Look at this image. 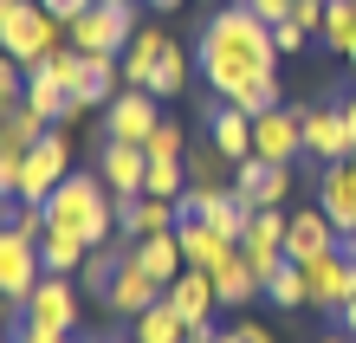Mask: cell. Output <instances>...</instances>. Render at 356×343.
I'll return each instance as SVG.
<instances>
[{
    "mask_svg": "<svg viewBox=\"0 0 356 343\" xmlns=\"http://www.w3.org/2000/svg\"><path fill=\"white\" fill-rule=\"evenodd\" d=\"M195 65H201V78H207V91H220V104H240L253 84L279 78V72H272V65H279L272 26L246 7V0H234V7H220V13L201 26Z\"/></svg>",
    "mask_w": 356,
    "mask_h": 343,
    "instance_id": "cell-1",
    "label": "cell"
},
{
    "mask_svg": "<svg viewBox=\"0 0 356 343\" xmlns=\"http://www.w3.org/2000/svg\"><path fill=\"white\" fill-rule=\"evenodd\" d=\"M46 221L52 227H72L85 246H111V233H117V195L104 188V175H72L46 195Z\"/></svg>",
    "mask_w": 356,
    "mask_h": 343,
    "instance_id": "cell-2",
    "label": "cell"
},
{
    "mask_svg": "<svg viewBox=\"0 0 356 343\" xmlns=\"http://www.w3.org/2000/svg\"><path fill=\"white\" fill-rule=\"evenodd\" d=\"M136 39V0H91L78 19H65V46L85 58H123Z\"/></svg>",
    "mask_w": 356,
    "mask_h": 343,
    "instance_id": "cell-3",
    "label": "cell"
},
{
    "mask_svg": "<svg viewBox=\"0 0 356 343\" xmlns=\"http://www.w3.org/2000/svg\"><path fill=\"white\" fill-rule=\"evenodd\" d=\"M65 46V26L39 7V0H13V13L0 19V52L19 58V65H39V58H52Z\"/></svg>",
    "mask_w": 356,
    "mask_h": 343,
    "instance_id": "cell-4",
    "label": "cell"
},
{
    "mask_svg": "<svg viewBox=\"0 0 356 343\" xmlns=\"http://www.w3.org/2000/svg\"><path fill=\"white\" fill-rule=\"evenodd\" d=\"M65 175H72V136L52 123V130L19 156V201H46Z\"/></svg>",
    "mask_w": 356,
    "mask_h": 343,
    "instance_id": "cell-5",
    "label": "cell"
},
{
    "mask_svg": "<svg viewBox=\"0 0 356 343\" xmlns=\"http://www.w3.org/2000/svg\"><path fill=\"white\" fill-rule=\"evenodd\" d=\"M298 123H305V156H318V162L356 156V130H350L343 104H311V111H298Z\"/></svg>",
    "mask_w": 356,
    "mask_h": 343,
    "instance_id": "cell-6",
    "label": "cell"
},
{
    "mask_svg": "<svg viewBox=\"0 0 356 343\" xmlns=\"http://www.w3.org/2000/svg\"><path fill=\"white\" fill-rule=\"evenodd\" d=\"M19 317L39 324V330H72V324H78V278L46 272L26 298H19Z\"/></svg>",
    "mask_w": 356,
    "mask_h": 343,
    "instance_id": "cell-7",
    "label": "cell"
},
{
    "mask_svg": "<svg viewBox=\"0 0 356 343\" xmlns=\"http://www.w3.org/2000/svg\"><path fill=\"white\" fill-rule=\"evenodd\" d=\"M162 123L156 111V91H117L111 104H104V143H149V130Z\"/></svg>",
    "mask_w": 356,
    "mask_h": 343,
    "instance_id": "cell-8",
    "label": "cell"
},
{
    "mask_svg": "<svg viewBox=\"0 0 356 343\" xmlns=\"http://www.w3.org/2000/svg\"><path fill=\"white\" fill-rule=\"evenodd\" d=\"M305 292H311V305H324V311H343L350 298H356V260L343 253V240L330 246L324 260L305 266Z\"/></svg>",
    "mask_w": 356,
    "mask_h": 343,
    "instance_id": "cell-9",
    "label": "cell"
},
{
    "mask_svg": "<svg viewBox=\"0 0 356 343\" xmlns=\"http://www.w3.org/2000/svg\"><path fill=\"white\" fill-rule=\"evenodd\" d=\"M234 195L246 201V207H285V195H291V168L285 162H266V156H246V162H234Z\"/></svg>",
    "mask_w": 356,
    "mask_h": 343,
    "instance_id": "cell-10",
    "label": "cell"
},
{
    "mask_svg": "<svg viewBox=\"0 0 356 343\" xmlns=\"http://www.w3.org/2000/svg\"><path fill=\"white\" fill-rule=\"evenodd\" d=\"M39 278H46V266H39V240H26V233H0V298L7 305H19Z\"/></svg>",
    "mask_w": 356,
    "mask_h": 343,
    "instance_id": "cell-11",
    "label": "cell"
},
{
    "mask_svg": "<svg viewBox=\"0 0 356 343\" xmlns=\"http://www.w3.org/2000/svg\"><path fill=\"white\" fill-rule=\"evenodd\" d=\"M253 156L285 162V168H291V156H305V123H298V111H285V104L259 111L253 117Z\"/></svg>",
    "mask_w": 356,
    "mask_h": 343,
    "instance_id": "cell-12",
    "label": "cell"
},
{
    "mask_svg": "<svg viewBox=\"0 0 356 343\" xmlns=\"http://www.w3.org/2000/svg\"><path fill=\"white\" fill-rule=\"evenodd\" d=\"M162 305L181 311L188 324H201V317H214L220 311V292H214V272H201V266H181L169 285H162Z\"/></svg>",
    "mask_w": 356,
    "mask_h": 343,
    "instance_id": "cell-13",
    "label": "cell"
},
{
    "mask_svg": "<svg viewBox=\"0 0 356 343\" xmlns=\"http://www.w3.org/2000/svg\"><path fill=\"white\" fill-rule=\"evenodd\" d=\"M337 240H343V233L330 227V214H324V207H305V214H291V221H285V260H298V266L324 260Z\"/></svg>",
    "mask_w": 356,
    "mask_h": 343,
    "instance_id": "cell-14",
    "label": "cell"
},
{
    "mask_svg": "<svg viewBox=\"0 0 356 343\" xmlns=\"http://www.w3.org/2000/svg\"><path fill=\"white\" fill-rule=\"evenodd\" d=\"M169 227H175V201H162V195H117V233H123V246L149 240V233H169Z\"/></svg>",
    "mask_w": 356,
    "mask_h": 343,
    "instance_id": "cell-15",
    "label": "cell"
},
{
    "mask_svg": "<svg viewBox=\"0 0 356 343\" xmlns=\"http://www.w3.org/2000/svg\"><path fill=\"white\" fill-rule=\"evenodd\" d=\"M97 175H104L111 195H143V182H149V149L143 143H104Z\"/></svg>",
    "mask_w": 356,
    "mask_h": 343,
    "instance_id": "cell-16",
    "label": "cell"
},
{
    "mask_svg": "<svg viewBox=\"0 0 356 343\" xmlns=\"http://www.w3.org/2000/svg\"><path fill=\"white\" fill-rule=\"evenodd\" d=\"M285 221H291L285 207H259V214H253V227L240 233V246H246V260H253V272H259V278L285 260Z\"/></svg>",
    "mask_w": 356,
    "mask_h": 343,
    "instance_id": "cell-17",
    "label": "cell"
},
{
    "mask_svg": "<svg viewBox=\"0 0 356 343\" xmlns=\"http://www.w3.org/2000/svg\"><path fill=\"white\" fill-rule=\"evenodd\" d=\"M117 91H130V84H123V58H85L78 52V84H72L78 111H97V104H111Z\"/></svg>",
    "mask_w": 356,
    "mask_h": 343,
    "instance_id": "cell-18",
    "label": "cell"
},
{
    "mask_svg": "<svg viewBox=\"0 0 356 343\" xmlns=\"http://www.w3.org/2000/svg\"><path fill=\"white\" fill-rule=\"evenodd\" d=\"M214 292H220V305H253V298H266V278L253 272V260H246V246L234 240V246H227V260L214 266Z\"/></svg>",
    "mask_w": 356,
    "mask_h": 343,
    "instance_id": "cell-19",
    "label": "cell"
},
{
    "mask_svg": "<svg viewBox=\"0 0 356 343\" xmlns=\"http://www.w3.org/2000/svg\"><path fill=\"white\" fill-rule=\"evenodd\" d=\"M111 311H123V317H136V311H149V305H162V278H149L130 253H123V272H117V285H111V298H104Z\"/></svg>",
    "mask_w": 356,
    "mask_h": 343,
    "instance_id": "cell-20",
    "label": "cell"
},
{
    "mask_svg": "<svg viewBox=\"0 0 356 343\" xmlns=\"http://www.w3.org/2000/svg\"><path fill=\"white\" fill-rule=\"evenodd\" d=\"M207 143H214L227 162H246V156H253V117L234 111V104H214V117H207Z\"/></svg>",
    "mask_w": 356,
    "mask_h": 343,
    "instance_id": "cell-21",
    "label": "cell"
},
{
    "mask_svg": "<svg viewBox=\"0 0 356 343\" xmlns=\"http://www.w3.org/2000/svg\"><path fill=\"white\" fill-rule=\"evenodd\" d=\"M162 52H169V33H162V26H136L130 52H123V84L149 91V78H156V65H162Z\"/></svg>",
    "mask_w": 356,
    "mask_h": 343,
    "instance_id": "cell-22",
    "label": "cell"
},
{
    "mask_svg": "<svg viewBox=\"0 0 356 343\" xmlns=\"http://www.w3.org/2000/svg\"><path fill=\"white\" fill-rule=\"evenodd\" d=\"M175 240H181V260L201 266V272H214V266L227 260V246H234L227 233H214L207 221H175Z\"/></svg>",
    "mask_w": 356,
    "mask_h": 343,
    "instance_id": "cell-23",
    "label": "cell"
},
{
    "mask_svg": "<svg viewBox=\"0 0 356 343\" xmlns=\"http://www.w3.org/2000/svg\"><path fill=\"white\" fill-rule=\"evenodd\" d=\"M85 260H91V246L78 240L72 227H46V240H39V266H46V272L78 278V272H85Z\"/></svg>",
    "mask_w": 356,
    "mask_h": 343,
    "instance_id": "cell-24",
    "label": "cell"
},
{
    "mask_svg": "<svg viewBox=\"0 0 356 343\" xmlns=\"http://www.w3.org/2000/svg\"><path fill=\"white\" fill-rule=\"evenodd\" d=\"M130 260H136L143 272H149V278H162V285H169V278L188 266V260H181V240H175V227H169V233H149V240H130Z\"/></svg>",
    "mask_w": 356,
    "mask_h": 343,
    "instance_id": "cell-25",
    "label": "cell"
},
{
    "mask_svg": "<svg viewBox=\"0 0 356 343\" xmlns=\"http://www.w3.org/2000/svg\"><path fill=\"white\" fill-rule=\"evenodd\" d=\"M181 337H188V317L169 305H149L130 317V343H181Z\"/></svg>",
    "mask_w": 356,
    "mask_h": 343,
    "instance_id": "cell-26",
    "label": "cell"
},
{
    "mask_svg": "<svg viewBox=\"0 0 356 343\" xmlns=\"http://www.w3.org/2000/svg\"><path fill=\"white\" fill-rule=\"evenodd\" d=\"M123 253H130V246H91L85 272H78V285H85V298H111L117 272H123Z\"/></svg>",
    "mask_w": 356,
    "mask_h": 343,
    "instance_id": "cell-27",
    "label": "cell"
},
{
    "mask_svg": "<svg viewBox=\"0 0 356 343\" xmlns=\"http://www.w3.org/2000/svg\"><path fill=\"white\" fill-rule=\"evenodd\" d=\"M201 221L214 227V233H227V240H240V233L253 227V207H246L234 188H214V201H207V214H201Z\"/></svg>",
    "mask_w": 356,
    "mask_h": 343,
    "instance_id": "cell-28",
    "label": "cell"
},
{
    "mask_svg": "<svg viewBox=\"0 0 356 343\" xmlns=\"http://www.w3.org/2000/svg\"><path fill=\"white\" fill-rule=\"evenodd\" d=\"M266 298H272L279 311H298V305H311V292H305V266H298V260H279V266L266 272Z\"/></svg>",
    "mask_w": 356,
    "mask_h": 343,
    "instance_id": "cell-29",
    "label": "cell"
},
{
    "mask_svg": "<svg viewBox=\"0 0 356 343\" xmlns=\"http://www.w3.org/2000/svg\"><path fill=\"white\" fill-rule=\"evenodd\" d=\"M188 182L195 188H234V162L214 143H201V149H188Z\"/></svg>",
    "mask_w": 356,
    "mask_h": 343,
    "instance_id": "cell-30",
    "label": "cell"
},
{
    "mask_svg": "<svg viewBox=\"0 0 356 343\" xmlns=\"http://www.w3.org/2000/svg\"><path fill=\"white\" fill-rule=\"evenodd\" d=\"M318 39H330L337 52H350V46H356V0H330V7H324Z\"/></svg>",
    "mask_w": 356,
    "mask_h": 343,
    "instance_id": "cell-31",
    "label": "cell"
},
{
    "mask_svg": "<svg viewBox=\"0 0 356 343\" xmlns=\"http://www.w3.org/2000/svg\"><path fill=\"white\" fill-rule=\"evenodd\" d=\"M181 188H188V162H156V156H149V182H143V195L181 201Z\"/></svg>",
    "mask_w": 356,
    "mask_h": 343,
    "instance_id": "cell-32",
    "label": "cell"
},
{
    "mask_svg": "<svg viewBox=\"0 0 356 343\" xmlns=\"http://www.w3.org/2000/svg\"><path fill=\"white\" fill-rule=\"evenodd\" d=\"M188 84V58H181V39H169V52H162V65H156V78H149V91L156 97H175Z\"/></svg>",
    "mask_w": 356,
    "mask_h": 343,
    "instance_id": "cell-33",
    "label": "cell"
},
{
    "mask_svg": "<svg viewBox=\"0 0 356 343\" xmlns=\"http://www.w3.org/2000/svg\"><path fill=\"white\" fill-rule=\"evenodd\" d=\"M143 149H149L156 162H188V136H181V123H169V117L149 130V143H143Z\"/></svg>",
    "mask_w": 356,
    "mask_h": 343,
    "instance_id": "cell-34",
    "label": "cell"
},
{
    "mask_svg": "<svg viewBox=\"0 0 356 343\" xmlns=\"http://www.w3.org/2000/svg\"><path fill=\"white\" fill-rule=\"evenodd\" d=\"M305 39H311V33L298 26V19H279V26H272V46H279V58H291V52L305 46Z\"/></svg>",
    "mask_w": 356,
    "mask_h": 343,
    "instance_id": "cell-35",
    "label": "cell"
},
{
    "mask_svg": "<svg viewBox=\"0 0 356 343\" xmlns=\"http://www.w3.org/2000/svg\"><path fill=\"white\" fill-rule=\"evenodd\" d=\"M19 156L26 149H0V195H19Z\"/></svg>",
    "mask_w": 356,
    "mask_h": 343,
    "instance_id": "cell-36",
    "label": "cell"
},
{
    "mask_svg": "<svg viewBox=\"0 0 356 343\" xmlns=\"http://www.w3.org/2000/svg\"><path fill=\"white\" fill-rule=\"evenodd\" d=\"M246 7H253L266 26H279V19H291V7H298V0H246Z\"/></svg>",
    "mask_w": 356,
    "mask_h": 343,
    "instance_id": "cell-37",
    "label": "cell"
},
{
    "mask_svg": "<svg viewBox=\"0 0 356 343\" xmlns=\"http://www.w3.org/2000/svg\"><path fill=\"white\" fill-rule=\"evenodd\" d=\"M324 7H330V0H298V7H291V19H298L305 33H318V26H324Z\"/></svg>",
    "mask_w": 356,
    "mask_h": 343,
    "instance_id": "cell-38",
    "label": "cell"
},
{
    "mask_svg": "<svg viewBox=\"0 0 356 343\" xmlns=\"http://www.w3.org/2000/svg\"><path fill=\"white\" fill-rule=\"evenodd\" d=\"M39 7H46V13L58 19V26H65V19H78V13L91 7V0H39Z\"/></svg>",
    "mask_w": 356,
    "mask_h": 343,
    "instance_id": "cell-39",
    "label": "cell"
},
{
    "mask_svg": "<svg viewBox=\"0 0 356 343\" xmlns=\"http://www.w3.org/2000/svg\"><path fill=\"white\" fill-rule=\"evenodd\" d=\"M214 337H220V324H214V317H201V324H188L181 343H214Z\"/></svg>",
    "mask_w": 356,
    "mask_h": 343,
    "instance_id": "cell-40",
    "label": "cell"
},
{
    "mask_svg": "<svg viewBox=\"0 0 356 343\" xmlns=\"http://www.w3.org/2000/svg\"><path fill=\"white\" fill-rule=\"evenodd\" d=\"M234 330H240V343H279V337H272L266 324H234Z\"/></svg>",
    "mask_w": 356,
    "mask_h": 343,
    "instance_id": "cell-41",
    "label": "cell"
},
{
    "mask_svg": "<svg viewBox=\"0 0 356 343\" xmlns=\"http://www.w3.org/2000/svg\"><path fill=\"white\" fill-rule=\"evenodd\" d=\"M337 324H343V337H356V298H350V305L337 311Z\"/></svg>",
    "mask_w": 356,
    "mask_h": 343,
    "instance_id": "cell-42",
    "label": "cell"
},
{
    "mask_svg": "<svg viewBox=\"0 0 356 343\" xmlns=\"http://www.w3.org/2000/svg\"><path fill=\"white\" fill-rule=\"evenodd\" d=\"M143 7H156V13H169V7H181V0H143Z\"/></svg>",
    "mask_w": 356,
    "mask_h": 343,
    "instance_id": "cell-43",
    "label": "cell"
},
{
    "mask_svg": "<svg viewBox=\"0 0 356 343\" xmlns=\"http://www.w3.org/2000/svg\"><path fill=\"white\" fill-rule=\"evenodd\" d=\"M343 253H350V260H356V233H343Z\"/></svg>",
    "mask_w": 356,
    "mask_h": 343,
    "instance_id": "cell-44",
    "label": "cell"
},
{
    "mask_svg": "<svg viewBox=\"0 0 356 343\" xmlns=\"http://www.w3.org/2000/svg\"><path fill=\"white\" fill-rule=\"evenodd\" d=\"M343 117H350V130H356V97H350V104H343Z\"/></svg>",
    "mask_w": 356,
    "mask_h": 343,
    "instance_id": "cell-45",
    "label": "cell"
},
{
    "mask_svg": "<svg viewBox=\"0 0 356 343\" xmlns=\"http://www.w3.org/2000/svg\"><path fill=\"white\" fill-rule=\"evenodd\" d=\"M214 343H240V330H220V337H214Z\"/></svg>",
    "mask_w": 356,
    "mask_h": 343,
    "instance_id": "cell-46",
    "label": "cell"
},
{
    "mask_svg": "<svg viewBox=\"0 0 356 343\" xmlns=\"http://www.w3.org/2000/svg\"><path fill=\"white\" fill-rule=\"evenodd\" d=\"M318 343H350V337H343V330H330V337H318Z\"/></svg>",
    "mask_w": 356,
    "mask_h": 343,
    "instance_id": "cell-47",
    "label": "cell"
},
{
    "mask_svg": "<svg viewBox=\"0 0 356 343\" xmlns=\"http://www.w3.org/2000/svg\"><path fill=\"white\" fill-rule=\"evenodd\" d=\"M85 343H123V337H85Z\"/></svg>",
    "mask_w": 356,
    "mask_h": 343,
    "instance_id": "cell-48",
    "label": "cell"
},
{
    "mask_svg": "<svg viewBox=\"0 0 356 343\" xmlns=\"http://www.w3.org/2000/svg\"><path fill=\"white\" fill-rule=\"evenodd\" d=\"M7 13H13V0H0V19H7Z\"/></svg>",
    "mask_w": 356,
    "mask_h": 343,
    "instance_id": "cell-49",
    "label": "cell"
},
{
    "mask_svg": "<svg viewBox=\"0 0 356 343\" xmlns=\"http://www.w3.org/2000/svg\"><path fill=\"white\" fill-rule=\"evenodd\" d=\"M343 58H350V65H356V46H350V52H343Z\"/></svg>",
    "mask_w": 356,
    "mask_h": 343,
    "instance_id": "cell-50",
    "label": "cell"
}]
</instances>
